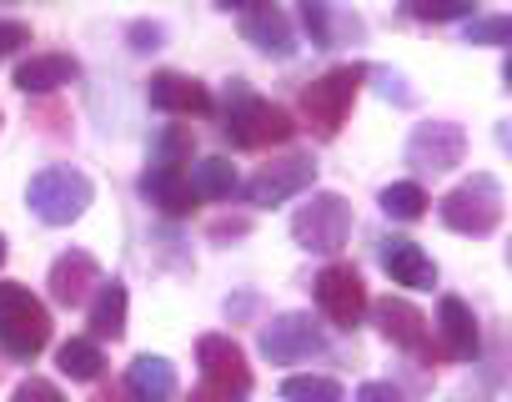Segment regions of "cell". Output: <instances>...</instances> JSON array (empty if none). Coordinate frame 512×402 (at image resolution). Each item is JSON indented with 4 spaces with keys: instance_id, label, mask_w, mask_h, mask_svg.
<instances>
[{
    "instance_id": "obj_1",
    "label": "cell",
    "mask_w": 512,
    "mask_h": 402,
    "mask_svg": "<svg viewBox=\"0 0 512 402\" xmlns=\"http://www.w3.org/2000/svg\"><path fill=\"white\" fill-rule=\"evenodd\" d=\"M292 116L272 101H262L246 81H231L226 86V116H221V136L236 146V151H267V146H282L292 141Z\"/></svg>"
},
{
    "instance_id": "obj_2",
    "label": "cell",
    "mask_w": 512,
    "mask_h": 402,
    "mask_svg": "<svg viewBox=\"0 0 512 402\" xmlns=\"http://www.w3.org/2000/svg\"><path fill=\"white\" fill-rule=\"evenodd\" d=\"M46 347H51L46 302L21 282H0V352L11 362H36Z\"/></svg>"
},
{
    "instance_id": "obj_3",
    "label": "cell",
    "mask_w": 512,
    "mask_h": 402,
    "mask_svg": "<svg viewBox=\"0 0 512 402\" xmlns=\"http://www.w3.org/2000/svg\"><path fill=\"white\" fill-rule=\"evenodd\" d=\"M502 181L492 171H472L467 181H457L442 201H437V217L447 232H462V237H492L502 227Z\"/></svg>"
},
{
    "instance_id": "obj_4",
    "label": "cell",
    "mask_w": 512,
    "mask_h": 402,
    "mask_svg": "<svg viewBox=\"0 0 512 402\" xmlns=\"http://www.w3.org/2000/svg\"><path fill=\"white\" fill-rule=\"evenodd\" d=\"M362 81H367V66L352 61V66H332L327 76H317L312 86H302V116H307V126L322 141H332L342 131V121L352 116V101H357Z\"/></svg>"
},
{
    "instance_id": "obj_5",
    "label": "cell",
    "mask_w": 512,
    "mask_h": 402,
    "mask_svg": "<svg viewBox=\"0 0 512 402\" xmlns=\"http://www.w3.org/2000/svg\"><path fill=\"white\" fill-rule=\"evenodd\" d=\"M91 196H96V186H91V176L76 171V166H41V171L31 176V191H26L31 212H36L46 227H71V222L91 207Z\"/></svg>"
},
{
    "instance_id": "obj_6",
    "label": "cell",
    "mask_w": 512,
    "mask_h": 402,
    "mask_svg": "<svg viewBox=\"0 0 512 402\" xmlns=\"http://www.w3.org/2000/svg\"><path fill=\"white\" fill-rule=\"evenodd\" d=\"M196 362H201V397H211V402H246L251 397L246 352L226 332H206L196 342Z\"/></svg>"
},
{
    "instance_id": "obj_7",
    "label": "cell",
    "mask_w": 512,
    "mask_h": 402,
    "mask_svg": "<svg viewBox=\"0 0 512 402\" xmlns=\"http://www.w3.org/2000/svg\"><path fill=\"white\" fill-rule=\"evenodd\" d=\"M292 237H297V247H307V252L337 257V252L347 247V237H352V207H347V196L317 191L307 207H297Z\"/></svg>"
},
{
    "instance_id": "obj_8",
    "label": "cell",
    "mask_w": 512,
    "mask_h": 402,
    "mask_svg": "<svg viewBox=\"0 0 512 402\" xmlns=\"http://www.w3.org/2000/svg\"><path fill=\"white\" fill-rule=\"evenodd\" d=\"M312 181H317V161H312L307 151H292V156H277V161H267V166L256 171V176H251L241 191H246V201H251V207H282V201L302 196Z\"/></svg>"
},
{
    "instance_id": "obj_9",
    "label": "cell",
    "mask_w": 512,
    "mask_h": 402,
    "mask_svg": "<svg viewBox=\"0 0 512 402\" xmlns=\"http://www.w3.org/2000/svg\"><path fill=\"white\" fill-rule=\"evenodd\" d=\"M262 352L277 367L312 362L327 352V332L312 322V312H282V317H272V327H262Z\"/></svg>"
},
{
    "instance_id": "obj_10",
    "label": "cell",
    "mask_w": 512,
    "mask_h": 402,
    "mask_svg": "<svg viewBox=\"0 0 512 402\" xmlns=\"http://www.w3.org/2000/svg\"><path fill=\"white\" fill-rule=\"evenodd\" d=\"M317 307L327 312V322L332 327H357L362 317H367V287H362V272L357 267H347V262H332V267H322L317 272Z\"/></svg>"
},
{
    "instance_id": "obj_11",
    "label": "cell",
    "mask_w": 512,
    "mask_h": 402,
    "mask_svg": "<svg viewBox=\"0 0 512 402\" xmlns=\"http://www.w3.org/2000/svg\"><path fill=\"white\" fill-rule=\"evenodd\" d=\"M467 156V131L457 121H422L407 136V166L417 171H452Z\"/></svg>"
},
{
    "instance_id": "obj_12",
    "label": "cell",
    "mask_w": 512,
    "mask_h": 402,
    "mask_svg": "<svg viewBox=\"0 0 512 402\" xmlns=\"http://www.w3.org/2000/svg\"><path fill=\"white\" fill-rule=\"evenodd\" d=\"M226 11H236V26H241V36H246L256 51H267V56H277V61H287V56L297 51V36H292L287 11L267 6V0H236V6H226Z\"/></svg>"
},
{
    "instance_id": "obj_13",
    "label": "cell",
    "mask_w": 512,
    "mask_h": 402,
    "mask_svg": "<svg viewBox=\"0 0 512 402\" xmlns=\"http://www.w3.org/2000/svg\"><path fill=\"white\" fill-rule=\"evenodd\" d=\"M372 312H377V327H382V337H387L392 347L412 352L417 362H432V357H437V347H432V327H427V317H422L412 302H402V297H382Z\"/></svg>"
},
{
    "instance_id": "obj_14",
    "label": "cell",
    "mask_w": 512,
    "mask_h": 402,
    "mask_svg": "<svg viewBox=\"0 0 512 402\" xmlns=\"http://www.w3.org/2000/svg\"><path fill=\"white\" fill-rule=\"evenodd\" d=\"M146 101L156 111H166V116H211L216 111L211 91L196 76H181V71H156L146 81Z\"/></svg>"
},
{
    "instance_id": "obj_15",
    "label": "cell",
    "mask_w": 512,
    "mask_h": 402,
    "mask_svg": "<svg viewBox=\"0 0 512 402\" xmlns=\"http://www.w3.org/2000/svg\"><path fill=\"white\" fill-rule=\"evenodd\" d=\"M51 302L56 307H86L91 302V292L101 287V267H96V257H86V252H61L56 262H51Z\"/></svg>"
},
{
    "instance_id": "obj_16",
    "label": "cell",
    "mask_w": 512,
    "mask_h": 402,
    "mask_svg": "<svg viewBox=\"0 0 512 402\" xmlns=\"http://www.w3.org/2000/svg\"><path fill=\"white\" fill-rule=\"evenodd\" d=\"M141 196L151 201L161 217H171V222H181V217L196 212V191H191V181H186L181 166H151L141 176Z\"/></svg>"
},
{
    "instance_id": "obj_17",
    "label": "cell",
    "mask_w": 512,
    "mask_h": 402,
    "mask_svg": "<svg viewBox=\"0 0 512 402\" xmlns=\"http://www.w3.org/2000/svg\"><path fill=\"white\" fill-rule=\"evenodd\" d=\"M76 76H81V61L66 56V51H36V56H26V61L16 66V86H21L26 96H51V91L71 86Z\"/></svg>"
},
{
    "instance_id": "obj_18",
    "label": "cell",
    "mask_w": 512,
    "mask_h": 402,
    "mask_svg": "<svg viewBox=\"0 0 512 402\" xmlns=\"http://www.w3.org/2000/svg\"><path fill=\"white\" fill-rule=\"evenodd\" d=\"M437 332H442V352L452 362H472L482 352V332H477V317L462 297H442L437 302Z\"/></svg>"
},
{
    "instance_id": "obj_19",
    "label": "cell",
    "mask_w": 512,
    "mask_h": 402,
    "mask_svg": "<svg viewBox=\"0 0 512 402\" xmlns=\"http://www.w3.org/2000/svg\"><path fill=\"white\" fill-rule=\"evenodd\" d=\"M377 257H382V272H387L397 287H437V267H432V257H427L417 242L387 237V242L377 247Z\"/></svg>"
},
{
    "instance_id": "obj_20",
    "label": "cell",
    "mask_w": 512,
    "mask_h": 402,
    "mask_svg": "<svg viewBox=\"0 0 512 402\" xmlns=\"http://www.w3.org/2000/svg\"><path fill=\"white\" fill-rule=\"evenodd\" d=\"M121 387H126L136 402H171V397H176V367H171L166 357H151V352H141V357L126 367Z\"/></svg>"
},
{
    "instance_id": "obj_21",
    "label": "cell",
    "mask_w": 512,
    "mask_h": 402,
    "mask_svg": "<svg viewBox=\"0 0 512 402\" xmlns=\"http://www.w3.org/2000/svg\"><path fill=\"white\" fill-rule=\"evenodd\" d=\"M126 307H131L126 282H116V277L101 282L96 297H91V317H86L91 342H116V337H126Z\"/></svg>"
},
{
    "instance_id": "obj_22",
    "label": "cell",
    "mask_w": 512,
    "mask_h": 402,
    "mask_svg": "<svg viewBox=\"0 0 512 402\" xmlns=\"http://www.w3.org/2000/svg\"><path fill=\"white\" fill-rule=\"evenodd\" d=\"M186 181H191L196 201H226V196L236 191V166H231L226 156H206V161H196V166L186 171Z\"/></svg>"
},
{
    "instance_id": "obj_23",
    "label": "cell",
    "mask_w": 512,
    "mask_h": 402,
    "mask_svg": "<svg viewBox=\"0 0 512 402\" xmlns=\"http://www.w3.org/2000/svg\"><path fill=\"white\" fill-rule=\"evenodd\" d=\"M56 367H61L71 382H96L101 367H106V352H101V342H91V337H71V342L56 347Z\"/></svg>"
},
{
    "instance_id": "obj_24",
    "label": "cell",
    "mask_w": 512,
    "mask_h": 402,
    "mask_svg": "<svg viewBox=\"0 0 512 402\" xmlns=\"http://www.w3.org/2000/svg\"><path fill=\"white\" fill-rule=\"evenodd\" d=\"M427 207H432V201H427V191H422L417 181H392V186L382 191V212H387L392 222H417Z\"/></svg>"
},
{
    "instance_id": "obj_25",
    "label": "cell",
    "mask_w": 512,
    "mask_h": 402,
    "mask_svg": "<svg viewBox=\"0 0 512 402\" xmlns=\"http://www.w3.org/2000/svg\"><path fill=\"white\" fill-rule=\"evenodd\" d=\"M191 151H196L191 126H166V131L151 141V166H186Z\"/></svg>"
},
{
    "instance_id": "obj_26",
    "label": "cell",
    "mask_w": 512,
    "mask_h": 402,
    "mask_svg": "<svg viewBox=\"0 0 512 402\" xmlns=\"http://www.w3.org/2000/svg\"><path fill=\"white\" fill-rule=\"evenodd\" d=\"M282 397L287 402H347V392H342V382H332V377H287L282 382Z\"/></svg>"
},
{
    "instance_id": "obj_27",
    "label": "cell",
    "mask_w": 512,
    "mask_h": 402,
    "mask_svg": "<svg viewBox=\"0 0 512 402\" xmlns=\"http://www.w3.org/2000/svg\"><path fill=\"white\" fill-rule=\"evenodd\" d=\"M407 16L412 21H472L477 6L472 0H437V6H427V0H407Z\"/></svg>"
},
{
    "instance_id": "obj_28",
    "label": "cell",
    "mask_w": 512,
    "mask_h": 402,
    "mask_svg": "<svg viewBox=\"0 0 512 402\" xmlns=\"http://www.w3.org/2000/svg\"><path fill=\"white\" fill-rule=\"evenodd\" d=\"M467 41L472 46H507L512 41V21L507 16H472L467 21Z\"/></svg>"
},
{
    "instance_id": "obj_29",
    "label": "cell",
    "mask_w": 512,
    "mask_h": 402,
    "mask_svg": "<svg viewBox=\"0 0 512 402\" xmlns=\"http://www.w3.org/2000/svg\"><path fill=\"white\" fill-rule=\"evenodd\" d=\"M302 26H307V36H312V46H332V26H337V16H332V6H317V0H307L302 6Z\"/></svg>"
},
{
    "instance_id": "obj_30",
    "label": "cell",
    "mask_w": 512,
    "mask_h": 402,
    "mask_svg": "<svg viewBox=\"0 0 512 402\" xmlns=\"http://www.w3.org/2000/svg\"><path fill=\"white\" fill-rule=\"evenodd\" d=\"M26 46H31V26L26 21H0V61H11Z\"/></svg>"
},
{
    "instance_id": "obj_31",
    "label": "cell",
    "mask_w": 512,
    "mask_h": 402,
    "mask_svg": "<svg viewBox=\"0 0 512 402\" xmlns=\"http://www.w3.org/2000/svg\"><path fill=\"white\" fill-rule=\"evenodd\" d=\"M11 402H66L61 397V387L56 382H46V377H26L21 387H16V397Z\"/></svg>"
},
{
    "instance_id": "obj_32",
    "label": "cell",
    "mask_w": 512,
    "mask_h": 402,
    "mask_svg": "<svg viewBox=\"0 0 512 402\" xmlns=\"http://www.w3.org/2000/svg\"><path fill=\"white\" fill-rule=\"evenodd\" d=\"M161 36H166V31H161L156 21H136V26H131V41H136V51H156V46H161Z\"/></svg>"
},
{
    "instance_id": "obj_33",
    "label": "cell",
    "mask_w": 512,
    "mask_h": 402,
    "mask_svg": "<svg viewBox=\"0 0 512 402\" xmlns=\"http://www.w3.org/2000/svg\"><path fill=\"white\" fill-rule=\"evenodd\" d=\"M251 232V217H221V222H211V237L216 242H226V237H246Z\"/></svg>"
},
{
    "instance_id": "obj_34",
    "label": "cell",
    "mask_w": 512,
    "mask_h": 402,
    "mask_svg": "<svg viewBox=\"0 0 512 402\" xmlns=\"http://www.w3.org/2000/svg\"><path fill=\"white\" fill-rule=\"evenodd\" d=\"M357 402H402L392 382H362L357 387Z\"/></svg>"
},
{
    "instance_id": "obj_35",
    "label": "cell",
    "mask_w": 512,
    "mask_h": 402,
    "mask_svg": "<svg viewBox=\"0 0 512 402\" xmlns=\"http://www.w3.org/2000/svg\"><path fill=\"white\" fill-rule=\"evenodd\" d=\"M91 402H136V397H131L126 387H101V392H96Z\"/></svg>"
},
{
    "instance_id": "obj_36",
    "label": "cell",
    "mask_w": 512,
    "mask_h": 402,
    "mask_svg": "<svg viewBox=\"0 0 512 402\" xmlns=\"http://www.w3.org/2000/svg\"><path fill=\"white\" fill-rule=\"evenodd\" d=\"M186 402H211V397H201V392H191V397H186Z\"/></svg>"
},
{
    "instance_id": "obj_37",
    "label": "cell",
    "mask_w": 512,
    "mask_h": 402,
    "mask_svg": "<svg viewBox=\"0 0 512 402\" xmlns=\"http://www.w3.org/2000/svg\"><path fill=\"white\" fill-rule=\"evenodd\" d=\"M0 262H6V237H0Z\"/></svg>"
}]
</instances>
